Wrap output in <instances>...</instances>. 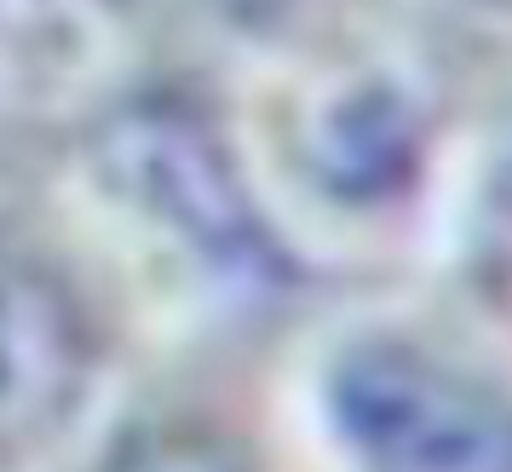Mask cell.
<instances>
[{
	"instance_id": "3957f363",
	"label": "cell",
	"mask_w": 512,
	"mask_h": 472,
	"mask_svg": "<svg viewBox=\"0 0 512 472\" xmlns=\"http://www.w3.org/2000/svg\"><path fill=\"white\" fill-rule=\"evenodd\" d=\"M93 386V329L58 265L0 225V455L58 438Z\"/></svg>"
},
{
	"instance_id": "7a4b0ae2",
	"label": "cell",
	"mask_w": 512,
	"mask_h": 472,
	"mask_svg": "<svg viewBox=\"0 0 512 472\" xmlns=\"http://www.w3.org/2000/svg\"><path fill=\"white\" fill-rule=\"evenodd\" d=\"M98 167L121 202L179 236L213 271L248 277L271 265V242L236 185V167L196 116L167 104L121 110L98 139Z\"/></svg>"
},
{
	"instance_id": "5b68a950",
	"label": "cell",
	"mask_w": 512,
	"mask_h": 472,
	"mask_svg": "<svg viewBox=\"0 0 512 472\" xmlns=\"http://www.w3.org/2000/svg\"><path fill=\"white\" fill-rule=\"evenodd\" d=\"M98 18H110V0H0V47L29 64V52L75 47Z\"/></svg>"
},
{
	"instance_id": "6da1fadb",
	"label": "cell",
	"mask_w": 512,
	"mask_h": 472,
	"mask_svg": "<svg viewBox=\"0 0 512 472\" xmlns=\"http://www.w3.org/2000/svg\"><path fill=\"white\" fill-rule=\"evenodd\" d=\"M317 403L357 472H512V392L420 340H346Z\"/></svg>"
},
{
	"instance_id": "277c9868",
	"label": "cell",
	"mask_w": 512,
	"mask_h": 472,
	"mask_svg": "<svg viewBox=\"0 0 512 472\" xmlns=\"http://www.w3.org/2000/svg\"><path fill=\"white\" fill-rule=\"evenodd\" d=\"M104 472H248L242 449L202 426H150L104 461Z\"/></svg>"
}]
</instances>
